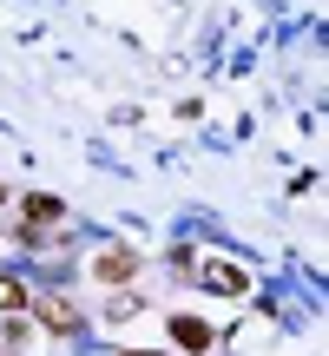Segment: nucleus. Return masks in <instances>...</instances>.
Segmentation results:
<instances>
[{
    "mask_svg": "<svg viewBox=\"0 0 329 356\" xmlns=\"http://www.w3.org/2000/svg\"><path fill=\"white\" fill-rule=\"evenodd\" d=\"M132 270H139V251H126V244H106V251L92 257V277L99 284H126Z\"/></svg>",
    "mask_w": 329,
    "mask_h": 356,
    "instance_id": "1",
    "label": "nucleus"
},
{
    "mask_svg": "<svg viewBox=\"0 0 329 356\" xmlns=\"http://www.w3.org/2000/svg\"><path fill=\"white\" fill-rule=\"evenodd\" d=\"M204 284H211L217 297H244V291H251V270H244V264H224V257H211V264H204Z\"/></svg>",
    "mask_w": 329,
    "mask_h": 356,
    "instance_id": "2",
    "label": "nucleus"
},
{
    "mask_svg": "<svg viewBox=\"0 0 329 356\" xmlns=\"http://www.w3.org/2000/svg\"><path fill=\"white\" fill-rule=\"evenodd\" d=\"M40 323H47L53 337H66V330H79V310L66 304V297H47V304H40Z\"/></svg>",
    "mask_w": 329,
    "mask_h": 356,
    "instance_id": "3",
    "label": "nucleus"
},
{
    "mask_svg": "<svg viewBox=\"0 0 329 356\" xmlns=\"http://www.w3.org/2000/svg\"><path fill=\"white\" fill-rule=\"evenodd\" d=\"M171 343H185L191 356L211 350V323H198V317H171Z\"/></svg>",
    "mask_w": 329,
    "mask_h": 356,
    "instance_id": "4",
    "label": "nucleus"
},
{
    "mask_svg": "<svg viewBox=\"0 0 329 356\" xmlns=\"http://www.w3.org/2000/svg\"><path fill=\"white\" fill-rule=\"evenodd\" d=\"M20 211H26V225H33V231H40V225H60V211H66V204H60V198H53V191H33V198H26V204H20Z\"/></svg>",
    "mask_w": 329,
    "mask_h": 356,
    "instance_id": "5",
    "label": "nucleus"
},
{
    "mask_svg": "<svg viewBox=\"0 0 329 356\" xmlns=\"http://www.w3.org/2000/svg\"><path fill=\"white\" fill-rule=\"evenodd\" d=\"M0 310H7V317H20V310H26V284L7 277V270H0Z\"/></svg>",
    "mask_w": 329,
    "mask_h": 356,
    "instance_id": "6",
    "label": "nucleus"
},
{
    "mask_svg": "<svg viewBox=\"0 0 329 356\" xmlns=\"http://www.w3.org/2000/svg\"><path fill=\"white\" fill-rule=\"evenodd\" d=\"M126 356H158V350H126Z\"/></svg>",
    "mask_w": 329,
    "mask_h": 356,
    "instance_id": "7",
    "label": "nucleus"
},
{
    "mask_svg": "<svg viewBox=\"0 0 329 356\" xmlns=\"http://www.w3.org/2000/svg\"><path fill=\"white\" fill-rule=\"evenodd\" d=\"M0 356H7V350H0Z\"/></svg>",
    "mask_w": 329,
    "mask_h": 356,
    "instance_id": "8",
    "label": "nucleus"
}]
</instances>
